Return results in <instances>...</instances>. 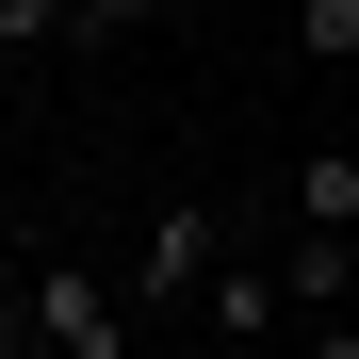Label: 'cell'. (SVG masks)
Listing matches in <instances>:
<instances>
[{"mask_svg": "<svg viewBox=\"0 0 359 359\" xmlns=\"http://www.w3.org/2000/svg\"><path fill=\"white\" fill-rule=\"evenodd\" d=\"M343 327H359V294H343Z\"/></svg>", "mask_w": 359, "mask_h": 359, "instance_id": "30bf717a", "label": "cell"}, {"mask_svg": "<svg viewBox=\"0 0 359 359\" xmlns=\"http://www.w3.org/2000/svg\"><path fill=\"white\" fill-rule=\"evenodd\" d=\"M0 278H17V245H0Z\"/></svg>", "mask_w": 359, "mask_h": 359, "instance_id": "9c48e42d", "label": "cell"}, {"mask_svg": "<svg viewBox=\"0 0 359 359\" xmlns=\"http://www.w3.org/2000/svg\"><path fill=\"white\" fill-rule=\"evenodd\" d=\"M17 311H33L49 359H147V311H131L98 262H17Z\"/></svg>", "mask_w": 359, "mask_h": 359, "instance_id": "6da1fadb", "label": "cell"}, {"mask_svg": "<svg viewBox=\"0 0 359 359\" xmlns=\"http://www.w3.org/2000/svg\"><path fill=\"white\" fill-rule=\"evenodd\" d=\"M278 294H294V327H327L359 294V229H294V245H278Z\"/></svg>", "mask_w": 359, "mask_h": 359, "instance_id": "277c9868", "label": "cell"}, {"mask_svg": "<svg viewBox=\"0 0 359 359\" xmlns=\"http://www.w3.org/2000/svg\"><path fill=\"white\" fill-rule=\"evenodd\" d=\"M294 229H359V147H311V163H294Z\"/></svg>", "mask_w": 359, "mask_h": 359, "instance_id": "5b68a950", "label": "cell"}, {"mask_svg": "<svg viewBox=\"0 0 359 359\" xmlns=\"http://www.w3.org/2000/svg\"><path fill=\"white\" fill-rule=\"evenodd\" d=\"M196 327H212V359H278V343H294V294H278V262H245V245H229V262L196 278Z\"/></svg>", "mask_w": 359, "mask_h": 359, "instance_id": "3957f363", "label": "cell"}, {"mask_svg": "<svg viewBox=\"0 0 359 359\" xmlns=\"http://www.w3.org/2000/svg\"><path fill=\"white\" fill-rule=\"evenodd\" d=\"M147 17H163V0H66V49H82V66H98V49H131Z\"/></svg>", "mask_w": 359, "mask_h": 359, "instance_id": "52a82bcc", "label": "cell"}, {"mask_svg": "<svg viewBox=\"0 0 359 359\" xmlns=\"http://www.w3.org/2000/svg\"><path fill=\"white\" fill-rule=\"evenodd\" d=\"M294 66H359V0H294Z\"/></svg>", "mask_w": 359, "mask_h": 359, "instance_id": "8992f818", "label": "cell"}, {"mask_svg": "<svg viewBox=\"0 0 359 359\" xmlns=\"http://www.w3.org/2000/svg\"><path fill=\"white\" fill-rule=\"evenodd\" d=\"M0 49H17V66H33V49H66V0H0Z\"/></svg>", "mask_w": 359, "mask_h": 359, "instance_id": "ba28073f", "label": "cell"}, {"mask_svg": "<svg viewBox=\"0 0 359 359\" xmlns=\"http://www.w3.org/2000/svg\"><path fill=\"white\" fill-rule=\"evenodd\" d=\"M212 262H229V212H212V196H163V212L131 229V262H114V294L163 327V311H196V278H212Z\"/></svg>", "mask_w": 359, "mask_h": 359, "instance_id": "7a4b0ae2", "label": "cell"}]
</instances>
